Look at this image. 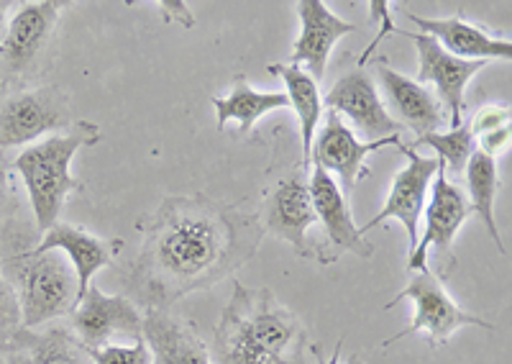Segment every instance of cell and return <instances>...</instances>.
Returning <instances> with one entry per match:
<instances>
[{"mask_svg": "<svg viewBox=\"0 0 512 364\" xmlns=\"http://www.w3.org/2000/svg\"><path fill=\"white\" fill-rule=\"evenodd\" d=\"M400 36L413 39L415 49H418V83L436 88V98L441 100V106L448 113V129H456V126L464 124L466 88L472 83V77L487 67V62L454 57L436 39L425 34L400 31Z\"/></svg>", "mask_w": 512, "mask_h": 364, "instance_id": "12", "label": "cell"}, {"mask_svg": "<svg viewBox=\"0 0 512 364\" xmlns=\"http://www.w3.org/2000/svg\"><path fill=\"white\" fill-rule=\"evenodd\" d=\"M13 339V352L21 354V364H93V357L80 341L64 329L34 334L18 329Z\"/></svg>", "mask_w": 512, "mask_h": 364, "instance_id": "24", "label": "cell"}, {"mask_svg": "<svg viewBox=\"0 0 512 364\" xmlns=\"http://www.w3.org/2000/svg\"><path fill=\"white\" fill-rule=\"evenodd\" d=\"M308 334L269 288L233 282L228 306L213 329L216 364H305Z\"/></svg>", "mask_w": 512, "mask_h": 364, "instance_id": "2", "label": "cell"}, {"mask_svg": "<svg viewBox=\"0 0 512 364\" xmlns=\"http://www.w3.org/2000/svg\"><path fill=\"white\" fill-rule=\"evenodd\" d=\"M374 75H377L384 95L390 100V106L395 108V113L400 116L397 118L400 126L402 129L408 126L415 134V139L436 134V131H441L443 126L448 124V113L446 108L441 106V100L436 98L433 90L420 85L418 80L392 70V67H387L384 62H377Z\"/></svg>", "mask_w": 512, "mask_h": 364, "instance_id": "17", "label": "cell"}, {"mask_svg": "<svg viewBox=\"0 0 512 364\" xmlns=\"http://www.w3.org/2000/svg\"><path fill=\"white\" fill-rule=\"evenodd\" d=\"M469 216H472L469 198L461 190V185H456L441 167L436 172V177H433L431 190H428V200H425L423 208L425 231L418 239V244H415L413 252L408 254V270H428L425 259H428L431 249H436L438 259H454L456 234L469 221Z\"/></svg>", "mask_w": 512, "mask_h": 364, "instance_id": "7", "label": "cell"}, {"mask_svg": "<svg viewBox=\"0 0 512 364\" xmlns=\"http://www.w3.org/2000/svg\"><path fill=\"white\" fill-rule=\"evenodd\" d=\"M64 6H67L64 0H39V3H24L13 13L11 24L0 39V62L8 72H21L34 65V59L52 39Z\"/></svg>", "mask_w": 512, "mask_h": 364, "instance_id": "16", "label": "cell"}, {"mask_svg": "<svg viewBox=\"0 0 512 364\" xmlns=\"http://www.w3.org/2000/svg\"><path fill=\"white\" fill-rule=\"evenodd\" d=\"M256 218L205 195L167 198L149 218L131 290L146 308H169L182 295L226 280L259 249Z\"/></svg>", "mask_w": 512, "mask_h": 364, "instance_id": "1", "label": "cell"}, {"mask_svg": "<svg viewBox=\"0 0 512 364\" xmlns=\"http://www.w3.org/2000/svg\"><path fill=\"white\" fill-rule=\"evenodd\" d=\"M70 318L72 336L88 352L108 347L118 336L131 341L144 339V313L126 295H108L95 285L82 295Z\"/></svg>", "mask_w": 512, "mask_h": 364, "instance_id": "11", "label": "cell"}, {"mask_svg": "<svg viewBox=\"0 0 512 364\" xmlns=\"http://www.w3.org/2000/svg\"><path fill=\"white\" fill-rule=\"evenodd\" d=\"M144 341L152 364H213L198 331L169 308H146Z\"/></svg>", "mask_w": 512, "mask_h": 364, "instance_id": "20", "label": "cell"}, {"mask_svg": "<svg viewBox=\"0 0 512 364\" xmlns=\"http://www.w3.org/2000/svg\"><path fill=\"white\" fill-rule=\"evenodd\" d=\"M8 11H11V3H6V0H0V39H3V31H6Z\"/></svg>", "mask_w": 512, "mask_h": 364, "instance_id": "32", "label": "cell"}, {"mask_svg": "<svg viewBox=\"0 0 512 364\" xmlns=\"http://www.w3.org/2000/svg\"><path fill=\"white\" fill-rule=\"evenodd\" d=\"M295 8L300 16V36L292 47L287 65L308 67L305 72L320 83V77L326 75L328 59H331L336 42L354 34L356 24L336 16L323 0H300Z\"/></svg>", "mask_w": 512, "mask_h": 364, "instance_id": "15", "label": "cell"}, {"mask_svg": "<svg viewBox=\"0 0 512 364\" xmlns=\"http://www.w3.org/2000/svg\"><path fill=\"white\" fill-rule=\"evenodd\" d=\"M323 108L336 113L351 131H359V139L377 141L387 136H400L402 126L379 98L377 80L364 67L346 72L323 98Z\"/></svg>", "mask_w": 512, "mask_h": 364, "instance_id": "8", "label": "cell"}, {"mask_svg": "<svg viewBox=\"0 0 512 364\" xmlns=\"http://www.w3.org/2000/svg\"><path fill=\"white\" fill-rule=\"evenodd\" d=\"M313 354H315V362L318 364H338L341 362V349H344V339H338V347L333 349V357L331 359H326L323 357V347H320V344H313ZM346 364H361V357L359 354H351V359Z\"/></svg>", "mask_w": 512, "mask_h": 364, "instance_id": "29", "label": "cell"}, {"mask_svg": "<svg viewBox=\"0 0 512 364\" xmlns=\"http://www.w3.org/2000/svg\"><path fill=\"white\" fill-rule=\"evenodd\" d=\"M402 300H410L415 306V316L410 321L408 329H402L400 334L390 336L384 341V347H392L400 339L410 334H428V341H431V349L443 347L448 344V339L456 334L459 329H466V326H479V329L495 331V323L484 321V318L474 316V313L464 311V308L456 303L451 295L446 293L443 282L433 275L431 270H420L415 272L413 280L408 282V288L400 290L395 295V300H390L384 308H395Z\"/></svg>", "mask_w": 512, "mask_h": 364, "instance_id": "5", "label": "cell"}, {"mask_svg": "<svg viewBox=\"0 0 512 364\" xmlns=\"http://www.w3.org/2000/svg\"><path fill=\"white\" fill-rule=\"evenodd\" d=\"M70 100L59 88L13 95L0 106V147H21L47 134L72 129Z\"/></svg>", "mask_w": 512, "mask_h": 364, "instance_id": "10", "label": "cell"}, {"mask_svg": "<svg viewBox=\"0 0 512 364\" xmlns=\"http://www.w3.org/2000/svg\"><path fill=\"white\" fill-rule=\"evenodd\" d=\"M8 195H11V185H8L6 172L0 170V211H3V206L8 203Z\"/></svg>", "mask_w": 512, "mask_h": 364, "instance_id": "31", "label": "cell"}, {"mask_svg": "<svg viewBox=\"0 0 512 364\" xmlns=\"http://www.w3.org/2000/svg\"><path fill=\"white\" fill-rule=\"evenodd\" d=\"M408 18L420 26V34L436 39L448 54L459 59H479V62H489V59L510 62L512 59V44L507 36H495L484 26L472 24L464 13L448 18H425L408 13Z\"/></svg>", "mask_w": 512, "mask_h": 364, "instance_id": "18", "label": "cell"}, {"mask_svg": "<svg viewBox=\"0 0 512 364\" xmlns=\"http://www.w3.org/2000/svg\"><path fill=\"white\" fill-rule=\"evenodd\" d=\"M272 75L282 77L287 88V100L297 113V124H300V136H303V157L305 167H310V149H313L315 131L323 121V95H320L318 80L308 75L303 67L292 65H269Z\"/></svg>", "mask_w": 512, "mask_h": 364, "instance_id": "22", "label": "cell"}, {"mask_svg": "<svg viewBox=\"0 0 512 364\" xmlns=\"http://www.w3.org/2000/svg\"><path fill=\"white\" fill-rule=\"evenodd\" d=\"M18 306L21 329H36L54 318L70 316L80 303L77 275L62 252H29L18 257Z\"/></svg>", "mask_w": 512, "mask_h": 364, "instance_id": "4", "label": "cell"}, {"mask_svg": "<svg viewBox=\"0 0 512 364\" xmlns=\"http://www.w3.org/2000/svg\"><path fill=\"white\" fill-rule=\"evenodd\" d=\"M93 364H152V352L144 339L134 344H108L103 349H90Z\"/></svg>", "mask_w": 512, "mask_h": 364, "instance_id": "26", "label": "cell"}, {"mask_svg": "<svg viewBox=\"0 0 512 364\" xmlns=\"http://www.w3.org/2000/svg\"><path fill=\"white\" fill-rule=\"evenodd\" d=\"M469 129H472L474 139L484 134H492V131L502 129V126L510 124V108L507 106H484L479 108L472 116V121H466Z\"/></svg>", "mask_w": 512, "mask_h": 364, "instance_id": "28", "label": "cell"}, {"mask_svg": "<svg viewBox=\"0 0 512 364\" xmlns=\"http://www.w3.org/2000/svg\"><path fill=\"white\" fill-rule=\"evenodd\" d=\"M100 129L90 121H75L64 134L47 136L39 144H31L18 154L13 170L21 175L31 200L36 226L49 231L59 221L64 200L80 190V182L72 175V159L82 147L98 144Z\"/></svg>", "mask_w": 512, "mask_h": 364, "instance_id": "3", "label": "cell"}, {"mask_svg": "<svg viewBox=\"0 0 512 364\" xmlns=\"http://www.w3.org/2000/svg\"><path fill=\"white\" fill-rule=\"evenodd\" d=\"M13 359V339L0 331V364H11Z\"/></svg>", "mask_w": 512, "mask_h": 364, "instance_id": "30", "label": "cell"}, {"mask_svg": "<svg viewBox=\"0 0 512 364\" xmlns=\"http://www.w3.org/2000/svg\"><path fill=\"white\" fill-rule=\"evenodd\" d=\"M264 224L267 231L287 241L300 257L315 259V249L308 244V231L318 224V216L305 172H295L277 182L264 206Z\"/></svg>", "mask_w": 512, "mask_h": 364, "instance_id": "14", "label": "cell"}, {"mask_svg": "<svg viewBox=\"0 0 512 364\" xmlns=\"http://www.w3.org/2000/svg\"><path fill=\"white\" fill-rule=\"evenodd\" d=\"M21 329V306L13 282L0 272V331L13 336Z\"/></svg>", "mask_w": 512, "mask_h": 364, "instance_id": "27", "label": "cell"}, {"mask_svg": "<svg viewBox=\"0 0 512 364\" xmlns=\"http://www.w3.org/2000/svg\"><path fill=\"white\" fill-rule=\"evenodd\" d=\"M466 177V198H469V206L472 213H477L479 221L484 224L487 234L492 236L495 247L502 254H507L505 244H502L500 226H497L495 218V200L497 190H500V172H497V159L484 154L482 149H474V154L469 157L464 167Z\"/></svg>", "mask_w": 512, "mask_h": 364, "instance_id": "23", "label": "cell"}, {"mask_svg": "<svg viewBox=\"0 0 512 364\" xmlns=\"http://www.w3.org/2000/svg\"><path fill=\"white\" fill-rule=\"evenodd\" d=\"M400 144V136H387V139L377 141L359 139L336 113L328 111L323 113V126H320L318 139L313 141V149H310V165L326 170L331 177H338L336 182L349 198L356 185L369 175V154L384 147H400Z\"/></svg>", "mask_w": 512, "mask_h": 364, "instance_id": "6", "label": "cell"}, {"mask_svg": "<svg viewBox=\"0 0 512 364\" xmlns=\"http://www.w3.org/2000/svg\"><path fill=\"white\" fill-rule=\"evenodd\" d=\"M123 241H105L100 236L90 234L85 229H77L72 224H54L52 229L44 231V239L36 249L31 252H62L67 257V262L72 265L77 275V288H80V298L88 293L90 288V280L98 275L103 267L113 265V259L118 257L121 252Z\"/></svg>", "mask_w": 512, "mask_h": 364, "instance_id": "19", "label": "cell"}, {"mask_svg": "<svg viewBox=\"0 0 512 364\" xmlns=\"http://www.w3.org/2000/svg\"><path fill=\"white\" fill-rule=\"evenodd\" d=\"M308 185L315 216H318V221L326 229L328 247H331V252H328V265L336 262L341 257V252H351L359 259H372L374 244L367 241V236L361 234L359 226L354 224L349 198L344 195L336 177H331L326 170H320V167H313V172L308 175Z\"/></svg>", "mask_w": 512, "mask_h": 364, "instance_id": "13", "label": "cell"}, {"mask_svg": "<svg viewBox=\"0 0 512 364\" xmlns=\"http://www.w3.org/2000/svg\"><path fill=\"white\" fill-rule=\"evenodd\" d=\"M400 152L408 157V165L402 167L395 175L390 185V193L384 200V208L367 221L364 226H359L361 234L367 236V231L377 229L379 224H387V221H397V224L405 229L408 234V254L413 252L415 244H418L420 234V218H423L425 200H428V190H431V182L436 177V172L441 170V159L436 157H423V154L415 152L408 144H400Z\"/></svg>", "mask_w": 512, "mask_h": 364, "instance_id": "9", "label": "cell"}, {"mask_svg": "<svg viewBox=\"0 0 512 364\" xmlns=\"http://www.w3.org/2000/svg\"><path fill=\"white\" fill-rule=\"evenodd\" d=\"M210 103H213V108H216L218 129L223 131L228 121H236L244 136L251 134V129H254L259 118L277 111V108L290 106V100H287L285 93H272V90L251 88L249 80H246L244 75H239L236 80H233L231 93L223 95V98H213Z\"/></svg>", "mask_w": 512, "mask_h": 364, "instance_id": "21", "label": "cell"}, {"mask_svg": "<svg viewBox=\"0 0 512 364\" xmlns=\"http://www.w3.org/2000/svg\"><path fill=\"white\" fill-rule=\"evenodd\" d=\"M420 144L431 147L436 152V159H441L443 170H448L451 175H461L469 157L477 149V139H474L472 129H469L466 121L461 126H456V129L420 136V139H415V147H420Z\"/></svg>", "mask_w": 512, "mask_h": 364, "instance_id": "25", "label": "cell"}]
</instances>
